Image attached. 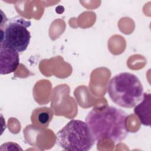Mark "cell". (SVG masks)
<instances>
[{
    "instance_id": "obj_1",
    "label": "cell",
    "mask_w": 151,
    "mask_h": 151,
    "mask_svg": "<svg viewBox=\"0 0 151 151\" xmlns=\"http://www.w3.org/2000/svg\"><path fill=\"white\" fill-rule=\"evenodd\" d=\"M127 119L123 110L103 106L93 108L86 116L85 122L95 142L109 139L117 143L124 140L129 133Z\"/></svg>"
},
{
    "instance_id": "obj_2",
    "label": "cell",
    "mask_w": 151,
    "mask_h": 151,
    "mask_svg": "<svg viewBox=\"0 0 151 151\" xmlns=\"http://www.w3.org/2000/svg\"><path fill=\"white\" fill-rule=\"evenodd\" d=\"M107 93L111 100L121 107H134L142 100L143 87L134 74L123 72L115 75L107 84Z\"/></svg>"
},
{
    "instance_id": "obj_3",
    "label": "cell",
    "mask_w": 151,
    "mask_h": 151,
    "mask_svg": "<svg viewBox=\"0 0 151 151\" xmlns=\"http://www.w3.org/2000/svg\"><path fill=\"white\" fill-rule=\"evenodd\" d=\"M56 136L58 145L69 151H88L95 143L87 124L80 120L69 121Z\"/></svg>"
},
{
    "instance_id": "obj_4",
    "label": "cell",
    "mask_w": 151,
    "mask_h": 151,
    "mask_svg": "<svg viewBox=\"0 0 151 151\" xmlns=\"http://www.w3.org/2000/svg\"><path fill=\"white\" fill-rule=\"evenodd\" d=\"M31 22L17 16L9 19L5 18L4 28H1L0 44L9 47L18 52L27 49L31 40V34L28 30Z\"/></svg>"
},
{
    "instance_id": "obj_5",
    "label": "cell",
    "mask_w": 151,
    "mask_h": 151,
    "mask_svg": "<svg viewBox=\"0 0 151 151\" xmlns=\"http://www.w3.org/2000/svg\"><path fill=\"white\" fill-rule=\"evenodd\" d=\"M0 71L1 75L14 73L19 64L18 52L16 50L0 44Z\"/></svg>"
},
{
    "instance_id": "obj_6",
    "label": "cell",
    "mask_w": 151,
    "mask_h": 151,
    "mask_svg": "<svg viewBox=\"0 0 151 151\" xmlns=\"http://www.w3.org/2000/svg\"><path fill=\"white\" fill-rule=\"evenodd\" d=\"M150 94L144 93L142 101L134 109V113L138 117L141 124L146 126H150Z\"/></svg>"
},
{
    "instance_id": "obj_7",
    "label": "cell",
    "mask_w": 151,
    "mask_h": 151,
    "mask_svg": "<svg viewBox=\"0 0 151 151\" xmlns=\"http://www.w3.org/2000/svg\"><path fill=\"white\" fill-rule=\"evenodd\" d=\"M37 112V117L40 124L47 126L51 120L53 116V112L47 107L38 108L35 110Z\"/></svg>"
}]
</instances>
